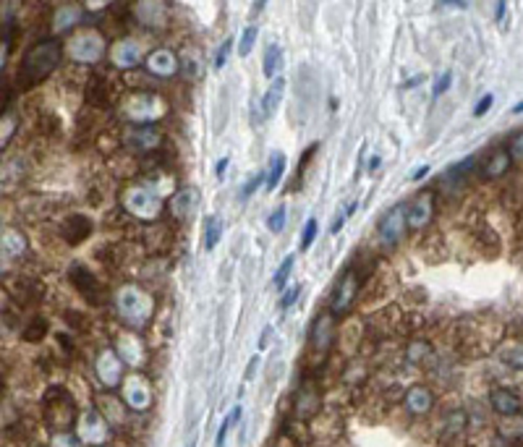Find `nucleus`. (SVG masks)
I'll use <instances>...</instances> for the list:
<instances>
[{
  "mask_svg": "<svg viewBox=\"0 0 523 447\" xmlns=\"http://www.w3.org/2000/svg\"><path fill=\"white\" fill-rule=\"evenodd\" d=\"M270 332H273V327L264 329V335H262V340H259V348H264V345H267V338H270Z\"/></svg>",
  "mask_w": 523,
  "mask_h": 447,
  "instance_id": "obj_33",
  "label": "nucleus"
},
{
  "mask_svg": "<svg viewBox=\"0 0 523 447\" xmlns=\"http://www.w3.org/2000/svg\"><path fill=\"white\" fill-rule=\"evenodd\" d=\"M492 102H495V97H492V94H484V97H481V100L476 102L474 116H476V118H481V116H484V113L489 110V107H492Z\"/></svg>",
  "mask_w": 523,
  "mask_h": 447,
  "instance_id": "obj_25",
  "label": "nucleus"
},
{
  "mask_svg": "<svg viewBox=\"0 0 523 447\" xmlns=\"http://www.w3.org/2000/svg\"><path fill=\"white\" fill-rule=\"evenodd\" d=\"M189 447H194V445H189Z\"/></svg>",
  "mask_w": 523,
  "mask_h": 447,
  "instance_id": "obj_35",
  "label": "nucleus"
},
{
  "mask_svg": "<svg viewBox=\"0 0 523 447\" xmlns=\"http://www.w3.org/2000/svg\"><path fill=\"white\" fill-rule=\"evenodd\" d=\"M508 167H511V154H508V152H495L487 160V165L481 167V176H487V178L505 176V173H508Z\"/></svg>",
  "mask_w": 523,
  "mask_h": 447,
  "instance_id": "obj_11",
  "label": "nucleus"
},
{
  "mask_svg": "<svg viewBox=\"0 0 523 447\" xmlns=\"http://www.w3.org/2000/svg\"><path fill=\"white\" fill-rule=\"evenodd\" d=\"M230 45H233V39L228 37L226 42H223V47L217 50V55H214V69L220 71L223 66H226V60H228V53H230Z\"/></svg>",
  "mask_w": 523,
  "mask_h": 447,
  "instance_id": "obj_23",
  "label": "nucleus"
},
{
  "mask_svg": "<svg viewBox=\"0 0 523 447\" xmlns=\"http://www.w3.org/2000/svg\"><path fill=\"white\" fill-rule=\"evenodd\" d=\"M405 405H408V411L411 413H424L432 408V392H429L427 387H411L408 390V395H405Z\"/></svg>",
  "mask_w": 523,
  "mask_h": 447,
  "instance_id": "obj_10",
  "label": "nucleus"
},
{
  "mask_svg": "<svg viewBox=\"0 0 523 447\" xmlns=\"http://www.w3.org/2000/svg\"><path fill=\"white\" fill-rule=\"evenodd\" d=\"M283 92H286V79H275L270 84V89L264 92V97H262V113H264V118L275 116V110H277L280 100H283Z\"/></svg>",
  "mask_w": 523,
  "mask_h": 447,
  "instance_id": "obj_8",
  "label": "nucleus"
},
{
  "mask_svg": "<svg viewBox=\"0 0 523 447\" xmlns=\"http://www.w3.org/2000/svg\"><path fill=\"white\" fill-rule=\"evenodd\" d=\"M283 225H286V207L280 204V207H277V210L270 215V220H267V228H270L273 233H280V230H283Z\"/></svg>",
  "mask_w": 523,
  "mask_h": 447,
  "instance_id": "obj_21",
  "label": "nucleus"
},
{
  "mask_svg": "<svg viewBox=\"0 0 523 447\" xmlns=\"http://www.w3.org/2000/svg\"><path fill=\"white\" fill-rule=\"evenodd\" d=\"M194 204V191H181V194H176V199H173V212L178 215V217H183L186 212H189V207Z\"/></svg>",
  "mask_w": 523,
  "mask_h": 447,
  "instance_id": "obj_15",
  "label": "nucleus"
},
{
  "mask_svg": "<svg viewBox=\"0 0 523 447\" xmlns=\"http://www.w3.org/2000/svg\"><path fill=\"white\" fill-rule=\"evenodd\" d=\"M45 332H48V322H45V319H35V327L29 325V327L24 329V340H32V343L42 340Z\"/></svg>",
  "mask_w": 523,
  "mask_h": 447,
  "instance_id": "obj_18",
  "label": "nucleus"
},
{
  "mask_svg": "<svg viewBox=\"0 0 523 447\" xmlns=\"http://www.w3.org/2000/svg\"><path fill=\"white\" fill-rule=\"evenodd\" d=\"M314 238H317V220L311 217L309 223H306V228H304V233H301V251H306L314 244Z\"/></svg>",
  "mask_w": 523,
  "mask_h": 447,
  "instance_id": "obj_22",
  "label": "nucleus"
},
{
  "mask_svg": "<svg viewBox=\"0 0 523 447\" xmlns=\"http://www.w3.org/2000/svg\"><path fill=\"white\" fill-rule=\"evenodd\" d=\"M262 181H264V173H257V176L251 178V181H249V183H246V186L241 188V197H251V194H254V188L259 186Z\"/></svg>",
  "mask_w": 523,
  "mask_h": 447,
  "instance_id": "obj_26",
  "label": "nucleus"
},
{
  "mask_svg": "<svg viewBox=\"0 0 523 447\" xmlns=\"http://www.w3.org/2000/svg\"><path fill=\"white\" fill-rule=\"evenodd\" d=\"M432 217V197L429 194H419L416 199L408 204V225L421 228Z\"/></svg>",
  "mask_w": 523,
  "mask_h": 447,
  "instance_id": "obj_7",
  "label": "nucleus"
},
{
  "mask_svg": "<svg viewBox=\"0 0 523 447\" xmlns=\"http://www.w3.org/2000/svg\"><path fill=\"white\" fill-rule=\"evenodd\" d=\"M58 63H60V45L53 42V39H45V42H39V45H35L26 53L19 76H21V82L26 86H32V84L42 82Z\"/></svg>",
  "mask_w": 523,
  "mask_h": 447,
  "instance_id": "obj_1",
  "label": "nucleus"
},
{
  "mask_svg": "<svg viewBox=\"0 0 523 447\" xmlns=\"http://www.w3.org/2000/svg\"><path fill=\"white\" fill-rule=\"evenodd\" d=\"M505 8H508L505 3H497V6H495V19H497V21L502 19V13H505Z\"/></svg>",
  "mask_w": 523,
  "mask_h": 447,
  "instance_id": "obj_31",
  "label": "nucleus"
},
{
  "mask_svg": "<svg viewBox=\"0 0 523 447\" xmlns=\"http://www.w3.org/2000/svg\"><path fill=\"white\" fill-rule=\"evenodd\" d=\"M296 295H298V288H288L286 293H283V298H280V309H288V306L296 301Z\"/></svg>",
  "mask_w": 523,
  "mask_h": 447,
  "instance_id": "obj_27",
  "label": "nucleus"
},
{
  "mask_svg": "<svg viewBox=\"0 0 523 447\" xmlns=\"http://www.w3.org/2000/svg\"><path fill=\"white\" fill-rule=\"evenodd\" d=\"M254 39H257V26H246L244 35H241V42H238V55L246 58L254 47Z\"/></svg>",
  "mask_w": 523,
  "mask_h": 447,
  "instance_id": "obj_16",
  "label": "nucleus"
},
{
  "mask_svg": "<svg viewBox=\"0 0 523 447\" xmlns=\"http://www.w3.org/2000/svg\"><path fill=\"white\" fill-rule=\"evenodd\" d=\"M226 167H228V157H226V160H220V163H217V176H223V173H226Z\"/></svg>",
  "mask_w": 523,
  "mask_h": 447,
  "instance_id": "obj_32",
  "label": "nucleus"
},
{
  "mask_svg": "<svg viewBox=\"0 0 523 447\" xmlns=\"http://www.w3.org/2000/svg\"><path fill=\"white\" fill-rule=\"evenodd\" d=\"M293 262H296V257H293V254H288L286 262L280 264V270H277V275H275V285H277V288H283V285L288 282L291 270H293Z\"/></svg>",
  "mask_w": 523,
  "mask_h": 447,
  "instance_id": "obj_19",
  "label": "nucleus"
},
{
  "mask_svg": "<svg viewBox=\"0 0 523 447\" xmlns=\"http://www.w3.org/2000/svg\"><path fill=\"white\" fill-rule=\"evenodd\" d=\"M238 416H241V405H236V408H233V413H230V416H226V421H223V426H220V432H217V439H214V445H217V447L226 445L228 429H230V423L236 421Z\"/></svg>",
  "mask_w": 523,
  "mask_h": 447,
  "instance_id": "obj_20",
  "label": "nucleus"
},
{
  "mask_svg": "<svg viewBox=\"0 0 523 447\" xmlns=\"http://www.w3.org/2000/svg\"><path fill=\"white\" fill-rule=\"evenodd\" d=\"M262 69H264V76L267 79H273L277 71L283 69V47L280 45H270L267 47V53H264V63H262Z\"/></svg>",
  "mask_w": 523,
  "mask_h": 447,
  "instance_id": "obj_12",
  "label": "nucleus"
},
{
  "mask_svg": "<svg viewBox=\"0 0 523 447\" xmlns=\"http://www.w3.org/2000/svg\"><path fill=\"white\" fill-rule=\"evenodd\" d=\"M220 233H223V223H220V217H210V220H207V233H204V238H207V241H204V246L214 248Z\"/></svg>",
  "mask_w": 523,
  "mask_h": 447,
  "instance_id": "obj_14",
  "label": "nucleus"
},
{
  "mask_svg": "<svg viewBox=\"0 0 523 447\" xmlns=\"http://www.w3.org/2000/svg\"><path fill=\"white\" fill-rule=\"evenodd\" d=\"M427 173H429V165H421V167H416V170H414L411 181H421V178L427 176Z\"/></svg>",
  "mask_w": 523,
  "mask_h": 447,
  "instance_id": "obj_30",
  "label": "nucleus"
},
{
  "mask_svg": "<svg viewBox=\"0 0 523 447\" xmlns=\"http://www.w3.org/2000/svg\"><path fill=\"white\" fill-rule=\"evenodd\" d=\"M502 361L511 366V369H518V372H523V345H513L511 351L502 353Z\"/></svg>",
  "mask_w": 523,
  "mask_h": 447,
  "instance_id": "obj_17",
  "label": "nucleus"
},
{
  "mask_svg": "<svg viewBox=\"0 0 523 447\" xmlns=\"http://www.w3.org/2000/svg\"><path fill=\"white\" fill-rule=\"evenodd\" d=\"M513 113H523V102H518V105L513 107Z\"/></svg>",
  "mask_w": 523,
  "mask_h": 447,
  "instance_id": "obj_34",
  "label": "nucleus"
},
{
  "mask_svg": "<svg viewBox=\"0 0 523 447\" xmlns=\"http://www.w3.org/2000/svg\"><path fill=\"white\" fill-rule=\"evenodd\" d=\"M356 293H358V280H356V275H354V270H348L343 277H340V282L335 285V293L333 298H330V311H333V314H343L345 309L354 304Z\"/></svg>",
  "mask_w": 523,
  "mask_h": 447,
  "instance_id": "obj_4",
  "label": "nucleus"
},
{
  "mask_svg": "<svg viewBox=\"0 0 523 447\" xmlns=\"http://www.w3.org/2000/svg\"><path fill=\"white\" fill-rule=\"evenodd\" d=\"M330 340H333V322H330V317H320L311 327V345L317 351H324Z\"/></svg>",
  "mask_w": 523,
  "mask_h": 447,
  "instance_id": "obj_9",
  "label": "nucleus"
},
{
  "mask_svg": "<svg viewBox=\"0 0 523 447\" xmlns=\"http://www.w3.org/2000/svg\"><path fill=\"white\" fill-rule=\"evenodd\" d=\"M92 233V223L84 217V215H71L66 223H63V238L68 244H82L84 238H89Z\"/></svg>",
  "mask_w": 523,
  "mask_h": 447,
  "instance_id": "obj_6",
  "label": "nucleus"
},
{
  "mask_svg": "<svg viewBox=\"0 0 523 447\" xmlns=\"http://www.w3.org/2000/svg\"><path fill=\"white\" fill-rule=\"evenodd\" d=\"M405 228H408V207H405V204H398V207H392V210L382 217L380 235L387 244H398Z\"/></svg>",
  "mask_w": 523,
  "mask_h": 447,
  "instance_id": "obj_3",
  "label": "nucleus"
},
{
  "mask_svg": "<svg viewBox=\"0 0 523 447\" xmlns=\"http://www.w3.org/2000/svg\"><path fill=\"white\" fill-rule=\"evenodd\" d=\"M511 149H513V154H515V157H523V131L518 134V136H515V139H513Z\"/></svg>",
  "mask_w": 523,
  "mask_h": 447,
  "instance_id": "obj_29",
  "label": "nucleus"
},
{
  "mask_svg": "<svg viewBox=\"0 0 523 447\" xmlns=\"http://www.w3.org/2000/svg\"><path fill=\"white\" fill-rule=\"evenodd\" d=\"M489 403H492V408H495L497 413H502V416H513V413L521 411V405H523V400L518 398L513 390H505V387L492 390Z\"/></svg>",
  "mask_w": 523,
  "mask_h": 447,
  "instance_id": "obj_5",
  "label": "nucleus"
},
{
  "mask_svg": "<svg viewBox=\"0 0 523 447\" xmlns=\"http://www.w3.org/2000/svg\"><path fill=\"white\" fill-rule=\"evenodd\" d=\"M314 152H317V144H311L309 149L304 152V157H301V163H298V173H304V167H306V163L311 160V154H314Z\"/></svg>",
  "mask_w": 523,
  "mask_h": 447,
  "instance_id": "obj_28",
  "label": "nucleus"
},
{
  "mask_svg": "<svg viewBox=\"0 0 523 447\" xmlns=\"http://www.w3.org/2000/svg\"><path fill=\"white\" fill-rule=\"evenodd\" d=\"M450 84H452V71H445L440 79H437V84H434V89H432L434 97H440V94L448 92V86H450Z\"/></svg>",
  "mask_w": 523,
  "mask_h": 447,
  "instance_id": "obj_24",
  "label": "nucleus"
},
{
  "mask_svg": "<svg viewBox=\"0 0 523 447\" xmlns=\"http://www.w3.org/2000/svg\"><path fill=\"white\" fill-rule=\"evenodd\" d=\"M71 280L73 285L79 288V293H82L89 304H105V298H107L105 288L97 282V277L86 270V267H82V264L71 267Z\"/></svg>",
  "mask_w": 523,
  "mask_h": 447,
  "instance_id": "obj_2",
  "label": "nucleus"
},
{
  "mask_svg": "<svg viewBox=\"0 0 523 447\" xmlns=\"http://www.w3.org/2000/svg\"><path fill=\"white\" fill-rule=\"evenodd\" d=\"M283 173H286V154H273V163H270V173H267V188L273 191L277 183H280V178H283Z\"/></svg>",
  "mask_w": 523,
  "mask_h": 447,
  "instance_id": "obj_13",
  "label": "nucleus"
}]
</instances>
